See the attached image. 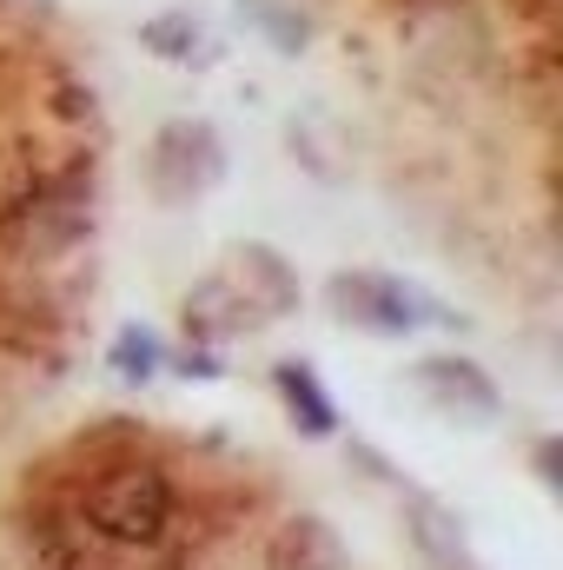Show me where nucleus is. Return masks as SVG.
<instances>
[{
	"instance_id": "1",
	"label": "nucleus",
	"mask_w": 563,
	"mask_h": 570,
	"mask_svg": "<svg viewBox=\"0 0 563 570\" xmlns=\"http://www.w3.org/2000/svg\"><path fill=\"white\" fill-rule=\"evenodd\" d=\"M80 511H87V524L107 538V544H159L166 538V524H172V484L152 471V464H107L93 484H87V498H80Z\"/></svg>"
},
{
	"instance_id": "2",
	"label": "nucleus",
	"mask_w": 563,
	"mask_h": 570,
	"mask_svg": "<svg viewBox=\"0 0 563 570\" xmlns=\"http://www.w3.org/2000/svg\"><path fill=\"white\" fill-rule=\"evenodd\" d=\"M325 305H332L345 325H365V332H385V338H405V332H418V325H451V318H457V312L437 305L424 285L398 279V273H372V266L332 273Z\"/></svg>"
},
{
	"instance_id": "3",
	"label": "nucleus",
	"mask_w": 563,
	"mask_h": 570,
	"mask_svg": "<svg viewBox=\"0 0 563 570\" xmlns=\"http://www.w3.org/2000/svg\"><path fill=\"white\" fill-rule=\"evenodd\" d=\"M146 173H152V193H159L166 206L206 199V193L226 179V146L213 134V120H166V127L152 134Z\"/></svg>"
},
{
	"instance_id": "4",
	"label": "nucleus",
	"mask_w": 563,
	"mask_h": 570,
	"mask_svg": "<svg viewBox=\"0 0 563 570\" xmlns=\"http://www.w3.org/2000/svg\"><path fill=\"white\" fill-rule=\"evenodd\" d=\"M412 385L424 392L431 412H444V419H457V425H497V412H504L491 372H484L477 358H457V352L418 358V365H412Z\"/></svg>"
},
{
	"instance_id": "5",
	"label": "nucleus",
	"mask_w": 563,
	"mask_h": 570,
	"mask_svg": "<svg viewBox=\"0 0 563 570\" xmlns=\"http://www.w3.org/2000/svg\"><path fill=\"white\" fill-rule=\"evenodd\" d=\"M226 279H233V292L253 305L259 325L298 312V273L285 266L273 246H233V253H226Z\"/></svg>"
},
{
	"instance_id": "6",
	"label": "nucleus",
	"mask_w": 563,
	"mask_h": 570,
	"mask_svg": "<svg viewBox=\"0 0 563 570\" xmlns=\"http://www.w3.org/2000/svg\"><path fill=\"white\" fill-rule=\"evenodd\" d=\"M266 570H352V551H345V538L325 518L298 511V518H285L279 531H273Z\"/></svg>"
},
{
	"instance_id": "7",
	"label": "nucleus",
	"mask_w": 563,
	"mask_h": 570,
	"mask_svg": "<svg viewBox=\"0 0 563 570\" xmlns=\"http://www.w3.org/2000/svg\"><path fill=\"white\" fill-rule=\"evenodd\" d=\"M259 318H253V305L233 292L226 273H213V279H199L186 292V332L199 338V345H226V338H239V332H253Z\"/></svg>"
},
{
	"instance_id": "8",
	"label": "nucleus",
	"mask_w": 563,
	"mask_h": 570,
	"mask_svg": "<svg viewBox=\"0 0 563 570\" xmlns=\"http://www.w3.org/2000/svg\"><path fill=\"white\" fill-rule=\"evenodd\" d=\"M273 385H279L285 419L305 431V438H332L338 431V412H332V399H325V385H318V372L305 358H279L273 365Z\"/></svg>"
},
{
	"instance_id": "9",
	"label": "nucleus",
	"mask_w": 563,
	"mask_h": 570,
	"mask_svg": "<svg viewBox=\"0 0 563 570\" xmlns=\"http://www.w3.org/2000/svg\"><path fill=\"white\" fill-rule=\"evenodd\" d=\"M140 47L152 53V60H172V67H192V60L213 53L206 20H199L192 7H166V13H152V20L140 27Z\"/></svg>"
},
{
	"instance_id": "10",
	"label": "nucleus",
	"mask_w": 563,
	"mask_h": 570,
	"mask_svg": "<svg viewBox=\"0 0 563 570\" xmlns=\"http://www.w3.org/2000/svg\"><path fill=\"white\" fill-rule=\"evenodd\" d=\"M233 7L246 13V27H253V33H259L273 53H285V60L312 47V20H305L292 0H233Z\"/></svg>"
},
{
	"instance_id": "11",
	"label": "nucleus",
	"mask_w": 563,
	"mask_h": 570,
	"mask_svg": "<svg viewBox=\"0 0 563 570\" xmlns=\"http://www.w3.org/2000/svg\"><path fill=\"white\" fill-rule=\"evenodd\" d=\"M107 365H113V379H120V385L146 392V385L166 372V345H159V332H152V325H120V338H113Z\"/></svg>"
},
{
	"instance_id": "12",
	"label": "nucleus",
	"mask_w": 563,
	"mask_h": 570,
	"mask_svg": "<svg viewBox=\"0 0 563 570\" xmlns=\"http://www.w3.org/2000/svg\"><path fill=\"white\" fill-rule=\"evenodd\" d=\"M412 531H418L424 558L437 570H464V524H457L444 504H431L424 491H412Z\"/></svg>"
},
{
	"instance_id": "13",
	"label": "nucleus",
	"mask_w": 563,
	"mask_h": 570,
	"mask_svg": "<svg viewBox=\"0 0 563 570\" xmlns=\"http://www.w3.org/2000/svg\"><path fill=\"white\" fill-rule=\"evenodd\" d=\"M537 478H544V491H557V438H544V451H537Z\"/></svg>"
}]
</instances>
